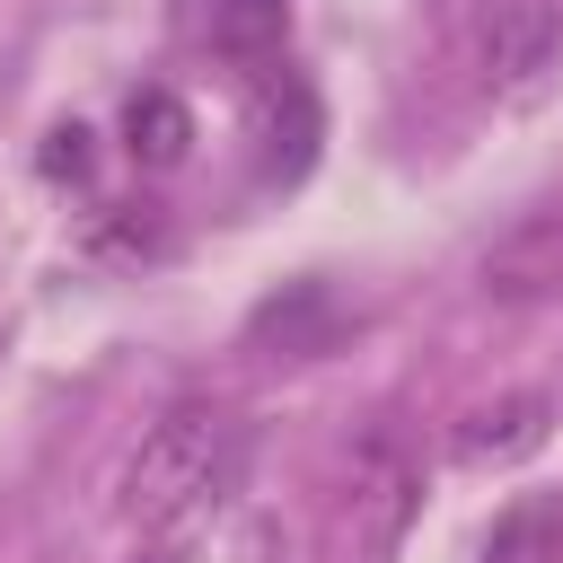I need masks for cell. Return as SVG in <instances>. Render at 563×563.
Returning a JSON list of instances; mask_svg holds the SVG:
<instances>
[{
	"label": "cell",
	"instance_id": "obj_1",
	"mask_svg": "<svg viewBox=\"0 0 563 563\" xmlns=\"http://www.w3.org/2000/svg\"><path fill=\"white\" fill-rule=\"evenodd\" d=\"M246 475V422L211 396H185L150 422V440L132 449L123 466V510L141 528H176V519H202L238 493Z\"/></svg>",
	"mask_w": 563,
	"mask_h": 563
},
{
	"label": "cell",
	"instance_id": "obj_2",
	"mask_svg": "<svg viewBox=\"0 0 563 563\" xmlns=\"http://www.w3.org/2000/svg\"><path fill=\"white\" fill-rule=\"evenodd\" d=\"M554 53H563V9H554V0H493L484 44H475L493 97H528V88L554 70Z\"/></svg>",
	"mask_w": 563,
	"mask_h": 563
},
{
	"label": "cell",
	"instance_id": "obj_3",
	"mask_svg": "<svg viewBox=\"0 0 563 563\" xmlns=\"http://www.w3.org/2000/svg\"><path fill=\"white\" fill-rule=\"evenodd\" d=\"M413 501H422L413 466H405L387 440H369V449L352 457V537H361V554H369V563H387V554L405 545V519H413Z\"/></svg>",
	"mask_w": 563,
	"mask_h": 563
},
{
	"label": "cell",
	"instance_id": "obj_4",
	"mask_svg": "<svg viewBox=\"0 0 563 563\" xmlns=\"http://www.w3.org/2000/svg\"><path fill=\"white\" fill-rule=\"evenodd\" d=\"M176 26L220 62H273L290 35V0H176Z\"/></svg>",
	"mask_w": 563,
	"mask_h": 563
},
{
	"label": "cell",
	"instance_id": "obj_5",
	"mask_svg": "<svg viewBox=\"0 0 563 563\" xmlns=\"http://www.w3.org/2000/svg\"><path fill=\"white\" fill-rule=\"evenodd\" d=\"M545 431H554V405H545L537 387L493 396V405H475V413L457 422V466H510V457L545 449Z\"/></svg>",
	"mask_w": 563,
	"mask_h": 563
},
{
	"label": "cell",
	"instance_id": "obj_6",
	"mask_svg": "<svg viewBox=\"0 0 563 563\" xmlns=\"http://www.w3.org/2000/svg\"><path fill=\"white\" fill-rule=\"evenodd\" d=\"M255 141H264V176H299L317 158V97L282 70H255Z\"/></svg>",
	"mask_w": 563,
	"mask_h": 563
},
{
	"label": "cell",
	"instance_id": "obj_7",
	"mask_svg": "<svg viewBox=\"0 0 563 563\" xmlns=\"http://www.w3.org/2000/svg\"><path fill=\"white\" fill-rule=\"evenodd\" d=\"M484 290H493V299H537V290H563V211L519 220V229L484 255Z\"/></svg>",
	"mask_w": 563,
	"mask_h": 563
},
{
	"label": "cell",
	"instance_id": "obj_8",
	"mask_svg": "<svg viewBox=\"0 0 563 563\" xmlns=\"http://www.w3.org/2000/svg\"><path fill=\"white\" fill-rule=\"evenodd\" d=\"M334 325H343V317H334L325 282H290L282 299H264V308L246 317V334H255V343H282V352H299V361H308V352H325V343H334Z\"/></svg>",
	"mask_w": 563,
	"mask_h": 563
},
{
	"label": "cell",
	"instance_id": "obj_9",
	"mask_svg": "<svg viewBox=\"0 0 563 563\" xmlns=\"http://www.w3.org/2000/svg\"><path fill=\"white\" fill-rule=\"evenodd\" d=\"M123 150H132L141 167H176V158L194 150L185 97H176V88H132V97H123Z\"/></svg>",
	"mask_w": 563,
	"mask_h": 563
},
{
	"label": "cell",
	"instance_id": "obj_10",
	"mask_svg": "<svg viewBox=\"0 0 563 563\" xmlns=\"http://www.w3.org/2000/svg\"><path fill=\"white\" fill-rule=\"evenodd\" d=\"M484 563H563V493H528L493 519Z\"/></svg>",
	"mask_w": 563,
	"mask_h": 563
},
{
	"label": "cell",
	"instance_id": "obj_11",
	"mask_svg": "<svg viewBox=\"0 0 563 563\" xmlns=\"http://www.w3.org/2000/svg\"><path fill=\"white\" fill-rule=\"evenodd\" d=\"M158 246H167V220L150 202H123V211H106L88 229V255H158Z\"/></svg>",
	"mask_w": 563,
	"mask_h": 563
},
{
	"label": "cell",
	"instance_id": "obj_12",
	"mask_svg": "<svg viewBox=\"0 0 563 563\" xmlns=\"http://www.w3.org/2000/svg\"><path fill=\"white\" fill-rule=\"evenodd\" d=\"M35 167H44L53 185H88L97 150H88V132H79V123H53V132H44V150H35Z\"/></svg>",
	"mask_w": 563,
	"mask_h": 563
},
{
	"label": "cell",
	"instance_id": "obj_13",
	"mask_svg": "<svg viewBox=\"0 0 563 563\" xmlns=\"http://www.w3.org/2000/svg\"><path fill=\"white\" fill-rule=\"evenodd\" d=\"M150 563H176V554H150Z\"/></svg>",
	"mask_w": 563,
	"mask_h": 563
}]
</instances>
